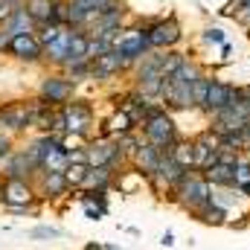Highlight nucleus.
Here are the masks:
<instances>
[{
	"label": "nucleus",
	"mask_w": 250,
	"mask_h": 250,
	"mask_svg": "<svg viewBox=\"0 0 250 250\" xmlns=\"http://www.w3.org/2000/svg\"><path fill=\"white\" fill-rule=\"evenodd\" d=\"M209 192H212V187H209V181L204 178V172L189 169L187 175H184V181H181V184L175 187V192H172V201H175L184 212L195 215L198 209H204V207L209 204Z\"/></svg>",
	"instance_id": "nucleus-1"
},
{
	"label": "nucleus",
	"mask_w": 250,
	"mask_h": 250,
	"mask_svg": "<svg viewBox=\"0 0 250 250\" xmlns=\"http://www.w3.org/2000/svg\"><path fill=\"white\" fill-rule=\"evenodd\" d=\"M70 38H73V26H64L62 35H59L50 47H44V59H50L53 64L62 67L64 59H67V53H70Z\"/></svg>",
	"instance_id": "nucleus-19"
},
{
	"label": "nucleus",
	"mask_w": 250,
	"mask_h": 250,
	"mask_svg": "<svg viewBox=\"0 0 250 250\" xmlns=\"http://www.w3.org/2000/svg\"><path fill=\"white\" fill-rule=\"evenodd\" d=\"M84 154H87V166H117V160H123L117 140H96L84 148Z\"/></svg>",
	"instance_id": "nucleus-10"
},
{
	"label": "nucleus",
	"mask_w": 250,
	"mask_h": 250,
	"mask_svg": "<svg viewBox=\"0 0 250 250\" xmlns=\"http://www.w3.org/2000/svg\"><path fill=\"white\" fill-rule=\"evenodd\" d=\"M114 50H117L128 64H137L151 53V44H148L146 29H123V32L117 35V41H114Z\"/></svg>",
	"instance_id": "nucleus-4"
},
{
	"label": "nucleus",
	"mask_w": 250,
	"mask_h": 250,
	"mask_svg": "<svg viewBox=\"0 0 250 250\" xmlns=\"http://www.w3.org/2000/svg\"><path fill=\"white\" fill-rule=\"evenodd\" d=\"M131 163H134V172H140L146 181L157 172V166H160V148L157 146H151V143H146L143 140V146L134 151V157H131Z\"/></svg>",
	"instance_id": "nucleus-15"
},
{
	"label": "nucleus",
	"mask_w": 250,
	"mask_h": 250,
	"mask_svg": "<svg viewBox=\"0 0 250 250\" xmlns=\"http://www.w3.org/2000/svg\"><path fill=\"white\" fill-rule=\"evenodd\" d=\"M169 154L184 166V169H195V148H192V140H178L169 146Z\"/></svg>",
	"instance_id": "nucleus-27"
},
{
	"label": "nucleus",
	"mask_w": 250,
	"mask_h": 250,
	"mask_svg": "<svg viewBox=\"0 0 250 250\" xmlns=\"http://www.w3.org/2000/svg\"><path fill=\"white\" fill-rule=\"evenodd\" d=\"M15 9H18V3H12V0H0V23H6V21L15 15Z\"/></svg>",
	"instance_id": "nucleus-39"
},
{
	"label": "nucleus",
	"mask_w": 250,
	"mask_h": 250,
	"mask_svg": "<svg viewBox=\"0 0 250 250\" xmlns=\"http://www.w3.org/2000/svg\"><path fill=\"white\" fill-rule=\"evenodd\" d=\"M64 108V123H67V134L73 137H84L93 125V108L87 102H67Z\"/></svg>",
	"instance_id": "nucleus-8"
},
{
	"label": "nucleus",
	"mask_w": 250,
	"mask_h": 250,
	"mask_svg": "<svg viewBox=\"0 0 250 250\" xmlns=\"http://www.w3.org/2000/svg\"><path fill=\"white\" fill-rule=\"evenodd\" d=\"M250 125V111L245 105H239V102H233V105H227L224 111H218V114H212V131L215 134H233V131H245Z\"/></svg>",
	"instance_id": "nucleus-6"
},
{
	"label": "nucleus",
	"mask_w": 250,
	"mask_h": 250,
	"mask_svg": "<svg viewBox=\"0 0 250 250\" xmlns=\"http://www.w3.org/2000/svg\"><path fill=\"white\" fill-rule=\"evenodd\" d=\"M233 18H236L242 26H248V29H250V9H248V6H239V9L233 12Z\"/></svg>",
	"instance_id": "nucleus-40"
},
{
	"label": "nucleus",
	"mask_w": 250,
	"mask_h": 250,
	"mask_svg": "<svg viewBox=\"0 0 250 250\" xmlns=\"http://www.w3.org/2000/svg\"><path fill=\"white\" fill-rule=\"evenodd\" d=\"M204 73H207V70L195 62V59H184V64H181L178 73H175V79H181V82H187V84H195Z\"/></svg>",
	"instance_id": "nucleus-28"
},
{
	"label": "nucleus",
	"mask_w": 250,
	"mask_h": 250,
	"mask_svg": "<svg viewBox=\"0 0 250 250\" xmlns=\"http://www.w3.org/2000/svg\"><path fill=\"white\" fill-rule=\"evenodd\" d=\"M6 172H9V178H26V175H32V172H38L32 163H29V157H26V151H15V154H9V163H6Z\"/></svg>",
	"instance_id": "nucleus-24"
},
{
	"label": "nucleus",
	"mask_w": 250,
	"mask_h": 250,
	"mask_svg": "<svg viewBox=\"0 0 250 250\" xmlns=\"http://www.w3.org/2000/svg\"><path fill=\"white\" fill-rule=\"evenodd\" d=\"M3 32H9V35H32L35 32V21L29 18V12L23 6H18L15 15L3 23Z\"/></svg>",
	"instance_id": "nucleus-18"
},
{
	"label": "nucleus",
	"mask_w": 250,
	"mask_h": 250,
	"mask_svg": "<svg viewBox=\"0 0 250 250\" xmlns=\"http://www.w3.org/2000/svg\"><path fill=\"white\" fill-rule=\"evenodd\" d=\"M67 166H70L67 148H64V143H56V146L47 151V157H44V163H41V172H64Z\"/></svg>",
	"instance_id": "nucleus-22"
},
{
	"label": "nucleus",
	"mask_w": 250,
	"mask_h": 250,
	"mask_svg": "<svg viewBox=\"0 0 250 250\" xmlns=\"http://www.w3.org/2000/svg\"><path fill=\"white\" fill-rule=\"evenodd\" d=\"M6 50L15 59H21V62H38L44 56V47H41V41L35 35H12L9 44H6Z\"/></svg>",
	"instance_id": "nucleus-13"
},
{
	"label": "nucleus",
	"mask_w": 250,
	"mask_h": 250,
	"mask_svg": "<svg viewBox=\"0 0 250 250\" xmlns=\"http://www.w3.org/2000/svg\"><path fill=\"white\" fill-rule=\"evenodd\" d=\"M184 53L181 50H154V62H157V67H160V73L163 76H175L178 73V67L184 64Z\"/></svg>",
	"instance_id": "nucleus-20"
},
{
	"label": "nucleus",
	"mask_w": 250,
	"mask_h": 250,
	"mask_svg": "<svg viewBox=\"0 0 250 250\" xmlns=\"http://www.w3.org/2000/svg\"><path fill=\"white\" fill-rule=\"evenodd\" d=\"M248 41H250V29H248Z\"/></svg>",
	"instance_id": "nucleus-46"
},
{
	"label": "nucleus",
	"mask_w": 250,
	"mask_h": 250,
	"mask_svg": "<svg viewBox=\"0 0 250 250\" xmlns=\"http://www.w3.org/2000/svg\"><path fill=\"white\" fill-rule=\"evenodd\" d=\"M6 125L0 123V157H9L12 154V134L9 131H3Z\"/></svg>",
	"instance_id": "nucleus-37"
},
{
	"label": "nucleus",
	"mask_w": 250,
	"mask_h": 250,
	"mask_svg": "<svg viewBox=\"0 0 250 250\" xmlns=\"http://www.w3.org/2000/svg\"><path fill=\"white\" fill-rule=\"evenodd\" d=\"M134 125H137V123H134V120H131V117L123 111V108H120V111H117V114H114V117L105 123V137H114V140H120L123 134H131V131H134Z\"/></svg>",
	"instance_id": "nucleus-23"
},
{
	"label": "nucleus",
	"mask_w": 250,
	"mask_h": 250,
	"mask_svg": "<svg viewBox=\"0 0 250 250\" xmlns=\"http://www.w3.org/2000/svg\"><path fill=\"white\" fill-rule=\"evenodd\" d=\"M233 99H236V84H230V82H224V79L212 76V79H209V93H207L204 114H207V117H212V114L224 111L227 105H233Z\"/></svg>",
	"instance_id": "nucleus-9"
},
{
	"label": "nucleus",
	"mask_w": 250,
	"mask_h": 250,
	"mask_svg": "<svg viewBox=\"0 0 250 250\" xmlns=\"http://www.w3.org/2000/svg\"><path fill=\"white\" fill-rule=\"evenodd\" d=\"M160 245H163V248H172V245H175V233H172V230H166V233H163V239H160Z\"/></svg>",
	"instance_id": "nucleus-41"
},
{
	"label": "nucleus",
	"mask_w": 250,
	"mask_h": 250,
	"mask_svg": "<svg viewBox=\"0 0 250 250\" xmlns=\"http://www.w3.org/2000/svg\"><path fill=\"white\" fill-rule=\"evenodd\" d=\"M35 111H38V99L35 102H12V105L0 108V123L9 131H26L35 125Z\"/></svg>",
	"instance_id": "nucleus-7"
},
{
	"label": "nucleus",
	"mask_w": 250,
	"mask_h": 250,
	"mask_svg": "<svg viewBox=\"0 0 250 250\" xmlns=\"http://www.w3.org/2000/svg\"><path fill=\"white\" fill-rule=\"evenodd\" d=\"M201 38H204L207 44H218V47L227 41V38H224V29H218V26H209V29H204V35H201Z\"/></svg>",
	"instance_id": "nucleus-36"
},
{
	"label": "nucleus",
	"mask_w": 250,
	"mask_h": 250,
	"mask_svg": "<svg viewBox=\"0 0 250 250\" xmlns=\"http://www.w3.org/2000/svg\"><path fill=\"white\" fill-rule=\"evenodd\" d=\"M236 189H239L245 198H250V163H248L245 154H242L239 163H236Z\"/></svg>",
	"instance_id": "nucleus-30"
},
{
	"label": "nucleus",
	"mask_w": 250,
	"mask_h": 250,
	"mask_svg": "<svg viewBox=\"0 0 250 250\" xmlns=\"http://www.w3.org/2000/svg\"><path fill=\"white\" fill-rule=\"evenodd\" d=\"M117 146H120L123 157H134V151L143 146V140H137V137H134V131H131V134H123V137L117 140Z\"/></svg>",
	"instance_id": "nucleus-34"
},
{
	"label": "nucleus",
	"mask_w": 250,
	"mask_h": 250,
	"mask_svg": "<svg viewBox=\"0 0 250 250\" xmlns=\"http://www.w3.org/2000/svg\"><path fill=\"white\" fill-rule=\"evenodd\" d=\"M204 178L209 181V187H236V166L218 160L215 166H209L204 172Z\"/></svg>",
	"instance_id": "nucleus-17"
},
{
	"label": "nucleus",
	"mask_w": 250,
	"mask_h": 250,
	"mask_svg": "<svg viewBox=\"0 0 250 250\" xmlns=\"http://www.w3.org/2000/svg\"><path fill=\"white\" fill-rule=\"evenodd\" d=\"M111 50H114V41H108V38H90L87 41V62H96V59L108 56Z\"/></svg>",
	"instance_id": "nucleus-32"
},
{
	"label": "nucleus",
	"mask_w": 250,
	"mask_h": 250,
	"mask_svg": "<svg viewBox=\"0 0 250 250\" xmlns=\"http://www.w3.org/2000/svg\"><path fill=\"white\" fill-rule=\"evenodd\" d=\"M84 250H105V248H102V245H96V242H90V245H87Z\"/></svg>",
	"instance_id": "nucleus-43"
},
{
	"label": "nucleus",
	"mask_w": 250,
	"mask_h": 250,
	"mask_svg": "<svg viewBox=\"0 0 250 250\" xmlns=\"http://www.w3.org/2000/svg\"><path fill=\"white\" fill-rule=\"evenodd\" d=\"M221 53H224V59H227V56H230V53H233V47H230V44H227V41H224V44H221Z\"/></svg>",
	"instance_id": "nucleus-42"
},
{
	"label": "nucleus",
	"mask_w": 250,
	"mask_h": 250,
	"mask_svg": "<svg viewBox=\"0 0 250 250\" xmlns=\"http://www.w3.org/2000/svg\"><path fill=\"white\" fill-rule=\"evenodd\" d=\"M87 172H90V166H87V163H70V166L64 169L67 187H73V189L84 187V181H87Z\"/></svg>",
	"instance_id": "nucleus-29"
},
{
	"label": "nucleus",
	"mask_w": 250,
	"mask_h": 250,
	"mask_svg": "<svg viewBox=\"0 0 250 250\" xmlns=\"http://www.w3.org/2000/svg\"><path fill=\"white\" fill-rule=\"evenodd\" d=\"M0 201H3V184H0Z\"/></svg>",
	"instance_id": "nucleus-45"
},
{
	"label": "nucleus",
	"mask_w": 250,
	"mask_h": 250,
	"mask_svg": "<svg viewBox=\"0 0 250 250\" xmlns=\"http://www.w3.org/2000/svg\"><path fill=\"white\" fill-rule=\"evenodd\" d=\"M12 3H18V6H21V3H26V0H12Z\"/></svg>",
	"instance_id": "nucleus-44"
},
{
	"label": "nucleus",
	"mask_w": 250,
	"mask_h": 250,
	"mask_svg": "<svg viewBox=\"0 0 250 250\" xmlns=\"http://www.w3.org/2000/svg\"><path fill=\"white\" fill-rule=\"evenodd\" d=\"M62 0H26L23 9L29 12V18L41 26V23H56V12H59Z\"/></svg>",
	"instance_id": "nucleus-16"
},
{
	"label": "nucleus",
	"mask_w": 250,
	"mask_h": 250,
	"mask_svg": "<svg viewBox=\"0 0 250 250\" xmlns=\"http://www.w3.org/2000/svg\"><path fill=\"white\" fill-rule=\"evenodd\" d=\"M140 29H146L151 50H175V47L181 44V38H184V29H181V23H178L175 18L148 21V23L140 26Z\"/></svg>",
	"instance_id": "nucleus-3"
},
{
	"label": "nucleus",
	"mask_w": 250,
	"mask_h": 250,
	"mask_svg": "<svg viewBox=\"0 0 250 250\" xmlns=\"http://www.w3.org/2000/svg\"><path fill=\"white\" fill-rule=\"evenodd\" d=\"M128 67H131V64L125 62L117 50H111L108 56H102V59L90 62V79H93V82H105V79H111V76L123 73V70H128Z\"/></svg>",
	"instance_id": "nucleus-14"
},
{
	"label": "nucleus",
	"mask_w": 250,
	"mask_h": 250,
	"mask_svg": "<svg viewBox=\"0 0 250 250\" xmlns=\"http://www.w3.org/2000/svg\"><path fill=\"white\" fill-rule=\"evenodd\" d=\"M195 218H198L201 224H207V227H227V224H230V221H227V218H230V212H227V209H221V207H215L212 201H209L204 209H198V212H195Z\"/></svg>",
	"instance_id": "nucleus-21"
},
{
	"label": "nucleus",
	"mask_w": 250,
	"mask_h": 250,
	"mask_svg": "<svg viewBox=\"0 0 250 250\" xmlns=\"http://www.w3.org/2000/svg\"><path fill=\"white\" fill-rule=\"evenodd\" d=\"M67 189L70 187H67L64 172H44V192H41V198H62Z\"/></svg>",
	"instance_id": "nucleus-26"
},
{
	"label": "nucleus",
	"mask_w": 250,
	"mask_h": 250,
	"mask_svg": "<svg viewBox=\"0 0 250 250\" xmlns=\"http://www.w3.org/2000/svg\"><path fill=\"white\" fill-rule=\"evenodd\" d=\"M73 84H76V82H70V79L50 76V79H44V84H41V99L50 102V105H56V108H62V105L70 102V96H73Z\"/></svg>",
	"instance_id": "nucleus-11"
},
{
	"label": "nucleus",
	"mask_w": 250,
	"mask_h": 250,
	"mask_svg": "<svg viewBox=\"0 0 250 250\" xmlns=\"http://www.w3.org/2000/svg\"><path fill=\"white\" fill-rule=\"evenodd\" d=\"M160 102L169 111H192L195 108V102H192V84L175 79V76H166L163 87H160Z\"/></svg>",
	"instance_id": "nucleus-5"
},
{
	"label": "nucleus",
	"mask_w": 250,
	"mask_h": 250,
	"mask_svg": "<svg viewBox=\"0 0 250 250\" xmlns=\"http://www.w3.org/2000/svg\"><path fill=\"white\" fill-rule=\"evenodd\" d=\"M35 201V192L26 178H6L3 181V204L9 207H29Z\"/></svg>",
	"instance_id": "nucleus-12"
},
{
	"label": "nucleus",
	"mask_w": 250,
	"mask_h": 250,
	"mask_svg": "<svg viewBox=\"0 0 250 250\" xmlns=\"http://www.w3.org/2000/svg\"><path fill=\"white\" fill-rule=\"evenodd\" d=\"M233 102L245 105L250 111V84H236V99H233Z\"/></svg>",
	"instance_id": "nucleus-38"
},
{
	"label": "nucleus",
	"mask_w": 250,
	"mask_h": 250,
	"mask_svg": "<svg viewBox=\"0 0 250 250\" xmlns=\"http://www.w3.org/2000/svg\"><path fill=\"white\" fill-rule=\"evenodd\" d=\"M111 184H114V166H90L84 187L87 189H108Z\"/></svg>",
	"instance_id": "nucleus-25"
},
{
	"label": "nucleus",
	"mask_w": 250,
	"mask_h": 250,
	"mask_svg": "<svg viewBox=\"0 0 250 250\" xmlns=\"http://www.w3.org/2000/svg\"><path fill=\"white\" fill-rule=\"evenodd\" d=\"M209 73H204L195 84H192V102H195V111H204V105H207V93H209Z\"/></svg>",
	"instance_id": "nucleus-31"
},
{
	"label": "nucleus",
	"mask_w": 250,
	"mask_h": 250,
	"mask_svg": "<svg viewBox=\"0 0 250 250\" xmlns=\"http://www.w3.org/2000/svg\"><path fill=\"white\" fill-rule=\"evenodd\" d=\"M248 163H250V157H248Z\"/></svg>",
	"instance_id": "nucleus-47"
},
{
	"label": "nucleus",
	"mask_w": 250,
	"mask_h": 250,
	"mask_svg": "<svg viewBox=\"0 0 250 250\" xmlns=\"http://www.w3.org/2000/svg\"><path fill=\"white\" fill-rule=\"evenodd\" d=\"M62 32H64V26H59V23H41V35H38L41 47H50Z\"/></svg>",
	"instance_id": "nucleus-33"
},
{
	"label": "nucleus",
	"mask_w": 250,
	"mask_h": 250,
	"mask_svg": "<svg viewBox=\"0 0 250 250\" xmlns=\"http://www.w3.org/2000/svg\"><path fill=\"white\" fill-rule=\"evenodd\" d=\"M29 236H32V239H59L62 230H59V227H47V224H41V227L29 230Z\"/></svg>",
	"instance_id": "nucleus-35"
},
{
	"label": "nucleus",
	"mask_w": 250,
	"mask_h": 250,
	"mask_svg": "<svg viewBox=\"0 0 250 250\" xmlns=\"http://www.w3.org/2000/svg\"><path fill=\"white\" fill-rule=\"evenodd\" d=\"M140 125H143V137H146V143H151V146H157V148H169L172 143L181 140L175 117H172L163 105L154 108V111H151Z\"/></svg>",
	"instance_id": "nucleus-2"
}]
</instances>
